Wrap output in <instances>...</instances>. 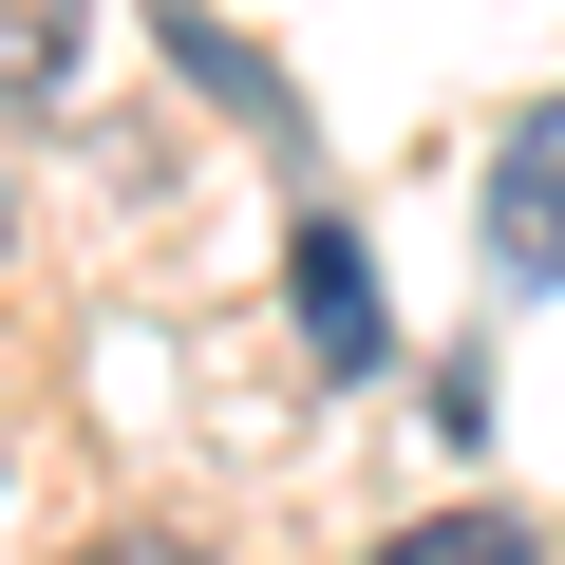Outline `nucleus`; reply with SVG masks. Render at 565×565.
Returning <instances> with one entry per match:
<instances>
[{
  "instance_id": "423d86ee",
  "label": "nucleus",
  "mask_w": 565,
  "mask_h": 565,
  "mask_svg": "<svg viewBox=\"0 0 565 565\" xmlns=\"http://www.w3.org/2000/svg\"><path fill=\"white\" fill-rule=\"evenodd\" d=\"M76 565H207V546H189V527H95Z\"/></svg>"
},
{
  "instance_id": "7ed1b4c3",
  "label": "nucleus",
  "mask_w": 565,
  "mask_h": 565,
  "mask_svg": "<svg viewBox=\"0 0 565 565\" xmlns=\"http://www.w3.org/2000/svg\"><path fill=\"white\" fill-rule=\"evenodd\" d=\"M95 57V0H0V114H57Z\"/></svg>"
},
{
  "instance_id": "0eeeda50",
  "label": "nucleus",
  "mask_w": 565,
  "mask_h": 565,
  "mask_svg": "<svg viewBox=\"0 0 565 565\" xmlns=\"http://www.w3.org/2000/svg\"><path fill=\"white\" fill-rule=\"evenodd\" d=\"M0 245H20V207H0Z\"/></svg>"
},
{
  "instance_id": "20e7f679",
  "label": "nucleus",
  "mask_w": 565,
  "mask_h": 565,
  "mask_svg": "<svg viewBox=\"0 0 565 565\" xmlns=\"http://www.w3.org/2000/svg\"><path fill=\"white\" fill-rule=\"evenodd\" d=\"M170 57H189V95H226L245 132H302V95H282V76H264V57L226 39V20H207V0H170Z\"/></svg>"
},
{
  "instance_id": "f03ea898",
  "label": "nucleus",
  "mask_w": 565,
  "mask_h": 565,
  "mask_svg": "<svg viewBox=\"0 0 565 565\" xmlns=\"http://www.w3.org/2000/svg\"><path fill=\"white\" fill-rule=\"evenodd\" d=\"M490 264L509 282H565V95L509 132V170H490Z\"/></svg>"
},
{
  "instance_id": "f257e3e1",
  "label": "nucleus",
  "mask_w": 565,
  "mask_h": 565,
  "mask_svg": "<svg viewBox=\"0 0 565 565\" xmlns=\"http://www.w3.org/2000/svg\"><path fill=\"white\" fill-rule=\"evenodd\" d=\"M282 302H302V359H321V377H377V359H396V321H377V264H359V226H302V245H282Z\"/></svg>"
},
{
  "instance_id": "39448f33",
  "label": "nucleus",
  "mask_w": 565,
  "mask_h": 565,
  "mask_svg": "<svg viewBox=\"0 0 565 565\" xmlns=\"http://www.w3.org/2000/svg\"><path fill=\"white\" fill-rule=\"evenodd\" d=\"M377 565H527V509H434V527H396Z\"/></svg>"
}]
</instances>
